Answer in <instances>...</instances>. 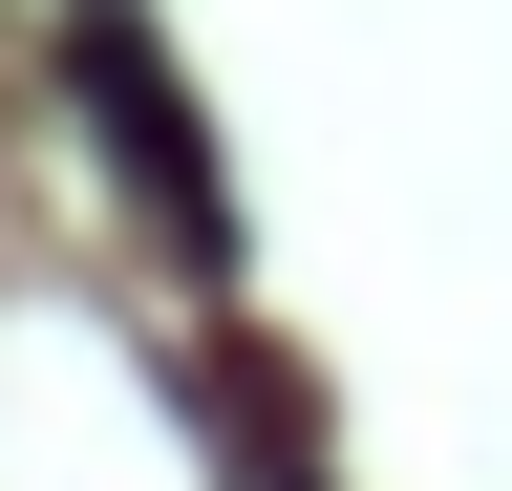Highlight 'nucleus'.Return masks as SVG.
Masks as SVG:
<instances>
[{
  "instance_id": "f257e3e1",
  "label": "nucleus",
  "mask_w": 512,
  "mask_h": 491,
  "mask_svg": "<svg viewBox=\"0 0 512 491\" xmlns=\"http://www.w3.org/2000/svg\"><path fill=\"white\" fill-rule=\"evenodd\" d=\"M64 86H86V129H107V171H128V193H150L192 257H235V193H214V150H192V86L150 65V43H128V22H86V65H64Z\"/></svg>"
}]
</instances>
